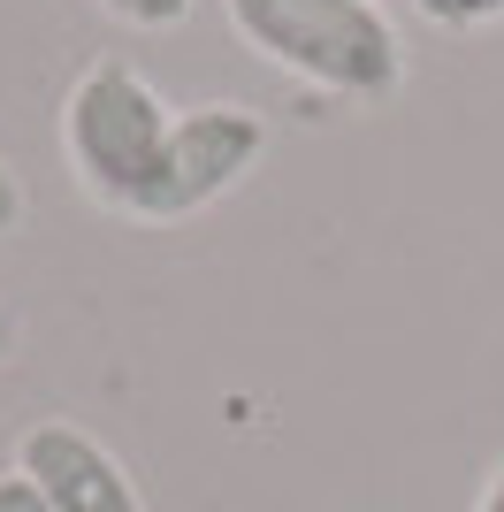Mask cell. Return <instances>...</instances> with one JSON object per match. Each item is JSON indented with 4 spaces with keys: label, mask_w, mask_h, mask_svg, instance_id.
I'll list each match as a JSON object with an SVG mask.
<instances>
[{
    "label": "cell",
    "mask_w": 504,
    "mask_h": 512,
    "mask_svg": "<svg viewBox=\"0 0 504 512\" xmlns=\"http://www.w3.org/2000/svg\"><path fill=\"white\" fill-rule=\"evenodd\" d=\"M413 16L436 31H489L504 23V0H413Z\"/></svg>",
    "instance_id": "cell-6"
},
{
    "label": "cell",
    "mask_w": 504,
    "mask_h": 512,
    "mask_svg": "<svg viewBox=\"0 0 504 512\" xmlns=\"http://www.w3.org/2000/svg\"><path fill=\"white\" fill-rule=\"evenodd\" d=\"M16 337H23V329H16V306H8V299H0V367H8V360H16Z\"/></svg>",
    "instance_id": "cell-9"
},
{
    "label": "cell",
    "mask_w": 504,
    "mask_h": 512,
    "mask_svg": "<svg viewBox=\"0 0 504 512\" xmlns=\"http://www.w3.org/2000/svg\"><path fill=\"white\" fill-rule=\"evenodd\" d=\"M16 474L46 497V512H146L130 467L77 421H31L16 436Z\"/></svg>",
    "instance_id": "cell-4"
},
{
    "label": "cell",
    "mask_w": 504,
    "mask_h": 512,
    "mask_svg": "<svg viewBox=\"0 0 504 512\" xmlns=\"http://www.w3.org/2000/svg\"><path fill=\"white\" fill-rule=\"evenodd\" d=\"M474 512H504V467L482 482V497H474Z\"/></svg>",
    "instance_id": "cell-10"
},
{
    "label": "cell",
    "mask_w": 504,
    "mask_h": 512,
    "mask_svg": "<svg viewBox=\"0 0 504 512\" xmlns=\"http://www.w3.org/2000/svg\"><path fill=\"white\" fill-rule=\"evenodd\" d=\"M260 161H268V123H260L252 107H237V100L176 107L161 176H153L138 222H184V214H207L214 199H230Z\"/></svg>",
    "instance_id": "cell-3"
},
{
    "label": "cell",
    "mask_w": 504,
    "mask_h": 512,
    "mask_svg": "<svg viewBox=\"0 0 504 512\" xmlns=\"http://www.w3.org/2000/svg\"><path fill=\"white\" fill-rule=\"evenodd\" d=\"M230 31L306 92L382 107L405 92V39L382 0H222Z\"/></svg>",
    "instance_id": "cell-1"
},
{
    "label": "cell",
    "mask_w": 504,
    "mask_h": 512,
    "mask_svg": "<svg viewBox=\"0 0 504 512\" xmlns=\"http://www.w3.org/2000/svg\"><path fill=\"white\" fill-rule=\"evenodd\" d=\"M0 512H46V497L31 490L16 467H8V474H0Z\"/></svg>",
    "instance_id": "cell-8"
},
{
    "label": "cell",
    "mask_w": 504,
    "mask_h": 512,
    "mask_svg": "<svg viewBox=\"0 0 504 512\" xmlns=\"http://www.w3.org/2000/svg\"><path fill=\"white\" fill-rule=\"evenodd\" d=\"M23 222H31V192H23V176L0 161V237H16Z\"/></svg>",
    "instance_id": "cell-7"
},
{
    "label": "cell",
    "mask_w": 504,
    "mask_h": 512,
    "mask_svg": "<svg viewBox=\"0 0 504 512\" xmlns=\"http://www.w3.org/2000/svg\"><path fill=\"white\" fill-rule=\"evenodd\" d=\"M168 130H176V107L123 54H92L77 69V85L62 92V161L84 184V199H100L107 214L146 207L161 153H168Z\"/></svg>",
    "instance_id": "cell-2"
},
{
    "label": "cell",
    "mask_w": 504,
    "mask_h": 512,
    "mask_svg": "<svg viewBox=\"0 0 504 512\" xmlns=\"http://www.w3.org/2000/svg\"><path fill=\"white\" fill-rule=\"evenodd\" d=\"M107 23H123V31H176V23L199 8V0H92Z\"/></svg>",
    "instance_id": "cell-5"
}]
</instances>
